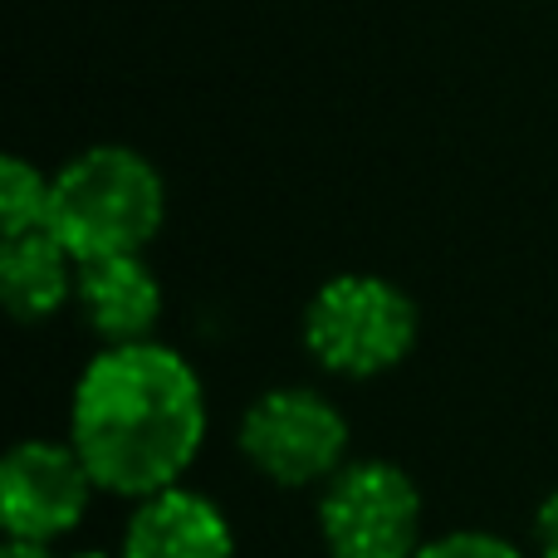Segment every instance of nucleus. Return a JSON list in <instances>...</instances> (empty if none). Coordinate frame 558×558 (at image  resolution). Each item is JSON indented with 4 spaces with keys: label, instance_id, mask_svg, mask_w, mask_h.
<instances>
[{
    "label": "nucleus",
    "instance_id": "12",
    "mask_svg": "<svg viewBox=\"0 0 558 558\" xmlns=\"http://www.w3.org/2000/svg\"><path fill=\"white\" fill-rule=\"evenodd\" d=\"M534 558H558V490L534 510Z\"/></svg>",
    "mask_w": 558,
    "mask_h": 558
},
{
    "label": "nucleus",
    "instance_id": "1",
    "mask_svg": "<svg viewBox=\"0 0 558 558\" xmlns=\"http://www.w3.org/2000/svg\"><path fill=\"white\" fill-rule=\"evenodd\" d=\"M211 426L202 373L172 343H104L69 397V441L104 495L147 500L186 485Z\"/></svg>",
    "mask_w": 558,
    "mask_h": 558
},
{
    "label": "nucleus",
    "instance_id": "6",
    "mask_svg": "<svg viewBox=\"0 0 558 558\" xmlns=\"http://www.w3.org/2000/svg\"><path fill=\"white\" fill-rule=\"evenodd\" d=\"M94 495L98 481L88 475L84 456L74 451L69 436L64 441H49V436L15 441L5 465H0V520H5L10 539H64L78 530Z\"/></svg>",
    "mask_w": 558,
    "mask_h": 558
},
{
    "label": "nucleus",
    "instance_id": "11",
    "mask_svg": "<svg viewBox=\"0 0 558 558\" xmlns=\"http://www.w3.org/2000/svg\"><path fill=\"white\" fill-rule=\"evenodd\" d=\"M416 558H530V554L490 530H451V534L426 539L422 549H416Z\"/></svg>",
    "mask_w": 558,
    "mask_h": 558
},
{
    "label": "nucleus",
    "instance_id": "13",
    "mask_svg": "<svg viewBox=\"0 0 558 558\" xmlns=\"http://www.w3.org/2000/svg\"><path fill=\"white\" fill-rule=\"evenodd\" d=\"M0 558H59L54 544H29V539H5V554Z\"/></svg>",
    "mask_w": 558,
    "mask_h": 558
},
{
    "label": "nucleus",
    "instance_id": "3",
    "mask_svg": "<svg viewBox=\"0 0 558 558\" xmlns=\"http://www.w3.org/2000/svg\"><path fill=\"white\" fill-rule=\"evenodd\" d=\"M422 333L412 294L387 275L348 270L314 289L304 308V348L333 377H383L402 367Z\"/></svg>",
    "mask_w": 558,
    "mask_h": 558
},
{
    "label": "nucleus",
    "instance_id": "8",
    "mask_svg": "<svg viewBox=\"0 0 558 558\" xmlns=\"http://www.w3.org/2000/svg\"><path fill=\"white\" fill-rule=\"evenodd\" d=\"M84 324L98 343H143L157 338L162 318V279L143 255H108V260L78 265L74 294Z\"/></svg>",
    "mask_w": 558,
    "mask_h": 558
},
{
    "label": "nucleus",
    "instance_id": "10",
    "mask_svg": "<svg viewBox=\"0 0 558 558\" xmlns=\"http://www.w3.org/2000/svg\"><path fill=\"white\" fill-rule=\"evenodd\" d=\"M49 186L54 172H39L35 162L10 153L0 162V241L49 226Z\"/></svg>",
    "mask_w": 558,
    "mask_h": 558
},
{
    "label": "nucleus",
    "instance_id": "14",
    "mask_svg": "<svg viewBox=\"0 0 558 558\" xmlns=\"http://www.w3.org/2000/svg\"><path fill=\"white\" fill-rule=\"evenodd\" d=\"M69 558H118V554H108V549H78V554H69Z\"/></svg>",
    "mask_w": 558,
    "mask_h": 558
},
{
    "label": "nucleus",
    "instance_id": "5",
    "mask_svg": "<svg viewBox=\"0 0 558 558\" xmlns=\"http://www.w3.org/2000/svg\"><path fill=\"white\" fill-rule=\"evenodd\" d=\"M353 432L333 397L314 387H270L241 416V456L279 490L328 485L353 456Z\"/></svg>",
    "mask_w": 558,
    "mask_h": 558
},
{
    "label": "nucleus",
    "instance_id": "7",
    "mask_svg": "<svg viewBox=\"0 0 558 558\" xmlns=\"http://www.w3.org/2000/svg\"><path fill=\"white\" fill-rule=\"evenodd\" d=\"M118 558H235V530L211 495L172 485L133 500Z\"/></svg>",
    "mask_w": 558,
    "mask_h": 558
},
{
    "label": "nucleus",
    "instance_id": "9",
    "mask_svg": "<svg viewBox=\"0 0 558 558\" xmlns=\"http://www.w3.org/2000/svg\"><path fill=\"white\" fill-rule=\"evenodd\" d=\"M74 294L78 260L49 226L0 241V299L15 324H49Z\"/></svg>",
    "mask_w": 558,
    "mask_h": 558
},
{
    "label": "nucleus",
    "instance_id": "2",
    "mask_svg": "<svg viewBox=\"0 0 558 558\" xmlns=\"http://www.w3.org/2000/svg\"><path fill=\"white\" fill-rule=\"evenodd\" d=\"M167 221V182L137 147L98 143L69 157L49 186V231L78 265L143 255Z\"/></svg>",
    "mask_w": 558,
    "mask_h": 558
},
{
    "label": "nucleus",
    "instance_id": "4",
    "mask_svg": "<svg viewBox=\"0 0 558 558\" xmlns=\"http://www.w3.org/2000/svg\"><path fill=\"white\" fill-rule=\"evenodd\" d=\"M318 539L328 558H416L426 544L422 490L402 465L353 456L318 485Z\"/></svg>",
    "mask_w": 558,
    "mask_h": 558
}]
</instances>
